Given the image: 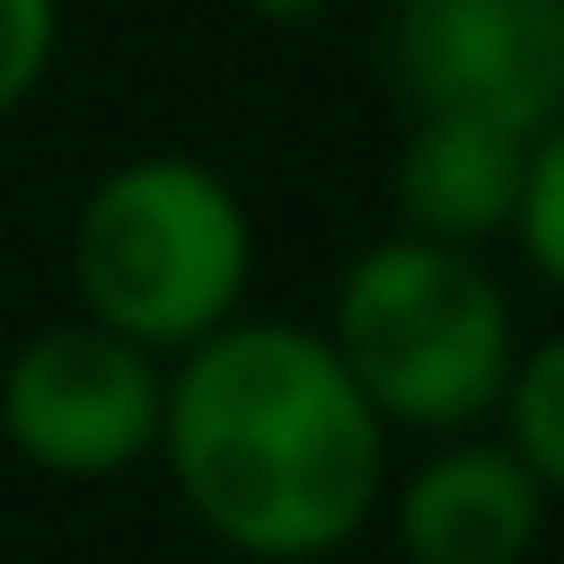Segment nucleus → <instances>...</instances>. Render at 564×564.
Returning a JSON list of instances; mask_svg holds the SVG:
<instances>
[{"mask_svg":"<svg viewBox=\"0 0 564 564\" xmlns=\"http://www.w3.org/2000/svg\"><path fill=\"white\" fill-rule=\"evenodd\" d=\"M529 264V282H546L564 300V123H546L529 141V167H520V203H511V229H502Z\"/></svg>","mask_w":564,"mask_h":564,"instance_id":"1a4fd4ad","label":"nucleus"},{"mask_svg":"<svg viewBox=\"0 0 564 564\" xmlns=\"http://www.w3.org/2000/svg\"><path fill=\"white\" fill-rule=\"evenodd\" d=\"M167 361L106 335L97 317H53L0 352V449L53 485H115L159 458Z\"/></svg>","mask_w":564,"mask_h":564,"instance_id":"20e7f679","label":"nucleus"},{"mask_svg":"<svg viewBox=\"0 0 564 564\" xmlns=\"http://www.w3.org/2000/svg\"><path fill=\"white\" fill-rule=\"evenodd\" d=\"M520 167H529V132L467 123V115H405V141L388 159V203H397L388 229L449 238V247H494L511 229Z\"/></svg>","mask_w":564,"mask_h":564,"instance_id":"0eeeda50","label":"nucleus"},{"mask_svg":"<svg viewBox=\"0 0 564 564\" xmlns=\"http://www.w3.org/2000/svg\"><path fill=\"white\" fill-rule=\"evenodd\" d=\"M379 520L405 564H529L555 502L529 476V458L485 423V432L423 441V458L388 476Z\"/></svg>","mask_w":564,"mask_h":564,"instance_id":"423d86ee","label":"nucleus"},{"mask_svg":"<svg viewBox=\"0 0 564 564\" xmlns=\"http://www.w3.org/2000/svg\"><path fill=\"white\" fill-rule=\"evenodd\" d=\"M62 62V0H0V123L35 106Z\"/></svg>","mask_w":564,"mask_h":564,"instance_id":"9d476101","label":"nucleus"},{"mask_svg":"<svg viewBox=\"0 0 564 564\" xmlns=\"http://www.w3.org/2000/svg\"><path fill=\"white\" fill-rule=\"evenodd\" d=\"M326 344L344 352L370 414L405 441L485 432L520 370V300L485 264V247L379 229L352 247L326 300Z\"/></svg>","mask_w":564,"mask_h":564,"instance_id":"f03ea898","label":"nucleus"},{"mask_svg":"<svg viewBox=\"0 0 564 564\" xmlns=\"http://www.w3.org/2000/svg\"><path fill=\"white\" fill-rule=\"evenodd\" d=\"M397 432L308 317H229L167 361L159 467L229 564H326L388 502Z\"/></svg>","mask_w":564,"mask_h":564,"instance_id":"f257e3e1","label":"nucleus"},{"mask_svg":"<svg viewBox=\"0 0 564 564\" xmlns=\"http://www.w3.org/2000/svg\"><path fill=\"white\" fill-rule=\"evenodd\" d=\"M70 308L106 335L176 361L256 291V212L229 167L194 150H132L88 176L70 212Z\"/></svg>","mask_w":564,"mask_h":564,"instance_id":"7ed1b4c3","label":"nucleus"},{"mask_svg":"<svg viewBox=\"0 0 564 564\" xmlns=\"http://www.w3.org/2000/svg\"><path fill=\"white\" fill-rule=\"evenodd\" d=\"M494 432L529 458V476H538L546 502L564 511V326L538 335V344H520V370H511V388H502Z\"/></svg>","mask_w":564,"mask_h":564,"instance_id":"6e6552de","label":"nucleus"},{"mask_svg":"<svg viewBox=\"0 0 564 564\" xmlns=\"http://www.w3.org/2000/svg\"><path fill=\"white\" fill-rule=\"evenodd\" d=\"M238 9H247L256 26H317L335 0H238Z\"/></svg>","mask_w":564,"mask_h":564,"instance_id":"9b49d317","label":"nucleus"},{"mask_svg":"<svg viewBox=\"0 0 564 564\" xmlns=\"http://www.w3.org/2000/svg\"><path fill=\"white\" fill-rule=\"evenodd\" d=\"M379 62L405 115L502 132L564 123V0H388Z\"/></svg>","mask_w":564,"mask_h":564,"instance_id":"39448f33","label":"nucleus"}]
</instances>
